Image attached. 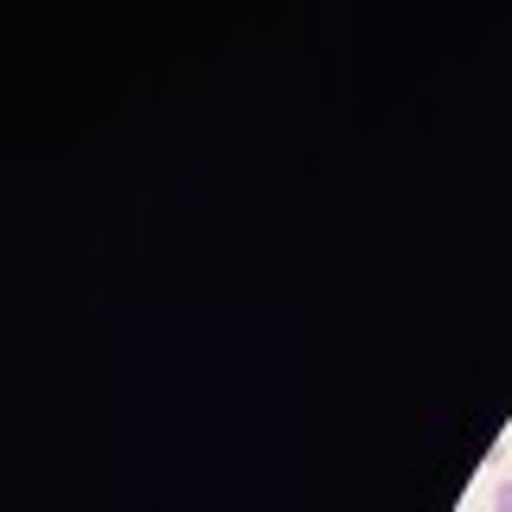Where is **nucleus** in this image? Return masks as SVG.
<instances>
[{"instance_id": "1", "label": "nucleus", "mask_w": 512, "mask_h": 512, "mask_svg": "<svg viewBox=\"0 0 512 512\" xmlns=\"http://www.w3.org/2000/svg\"><path fill=\"white\" fill-rule=\"evenodd\" d=\"M493 512H512V480H500V487H493Z\"/></svg>"}]
</instances>
